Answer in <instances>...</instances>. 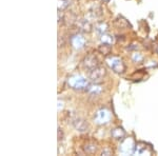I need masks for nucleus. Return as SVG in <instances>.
I'll return each mask as SVG.
<instances>
[{
	"label": "nucleus",
	"mask_w": 158,
	"mask_h": 156,
	"mask_svg": "<svg viewBox=\"0 0 158 156\" xmlns=\"http://www.w3.org/2000/svg\"><path fill=\"white\" fill-rule=\"evenodd\" d=\"M68 83L74 90H85L89 86L88 80L81 75H73L68 79Z\"/></svg>",
	"instance_id": "1"
},
{
	"label": "nucleus",
	"mask_w": 158,
	"mask_h": 156,
	"mask_svg": "<svg viewBox=\"0 0 158 156\" xmlns=\"http://www.w3.org/2000/svg\"><path fill=\"white\" fill-rule=\"evenodd\" d=\"M106 63L112 70L115 73L121 74L126 71V65H124L123 61L120 57H116V56H112V57H109L106 59Z\"/></svg>",
	"instance_id": "2"
},
{
	"label": "nucleus",
	"mask_w": 158,
	"mask_h": 156,
	"mask_svg": "<svg viewBox=\"0 0 158 156\" xmlns=\"http://www.w3.org/2000/svg\"><path fill=\"white\" fill-rule=\"evenodd\" d=\"M111 118H112L111 111L106 108H102V109H99L96 112V115L94 117V121L97 124H106L111 120Z\"/></svg>",
	"instance_id": "3"
},
{
	"label": "nucleus",
	"mask_w": 158,
	"mask_h": 156,
	"mask_svg": "<svg viewBox=\"0 0 158 156\" xmlns=\"http://www.w3.org/2000/svg\"><path fill=\"white\" fill-rule=\"evenodd\" d=\"M106 69L103 66H96L95 69L93 70L89 71V78L91 79L92 82L94 83H97V82H100L101 80L103 79V77L106 76Z\"/></svg>",
	"instance_id": "4"
},
{
	"label": "nucleus",
	"mask_w": 158,
	"mask_h": 156,
	"mask_svg": "<svg viewBox=\"0 0 158 156\" xmlns=\"http://www.w3.org/2000/svg\"><path fill=\"white\" fill-rule=\"evenodd\" d=\"M135 142L132 138H128V139H124L122 141V144L119 147V152L121 154L129 155V154H134L135 151Z\"/></svg>",
	"instance_id": "5"
},
{
	"label": "nucleus",
	"mask_w": 158,
	"mask_h": 156,
	"mask_svg": "<svg viewBox=\"0 0 158 156\" xmlns=\"http://www.w3.org/2000/svg\"><path fill=\"white\" fill-rule=\"evenodd\" d=\"M98 65H99L98 59L94 54L88 55L85 59H83V66H85V69L88 71L93 70V69H95L96 66H98Z\"/></svg>",
	"instance_id": "6"
},
{
	"label": "nucleus",
	"mask_w": 158,
	"mask_h": 156,
	"mask_svg": "<svg viewBox=\"0 0 158 156\" xmlns=\"http://www.w3.org/2000/svg\"><path fill=\"white\" fill-rule=\"evenodd\" d=\"M72 124L79 132H85V131H88V129H89L88 122L79 116H75L74 118H72Z\"/></svg>",
	"instance_id": "7"
},
{
	"label": "nucleus",
	"mask_w": 158,
	"mask_h": 156,
	"mask_svg": "<svg viewBox=\"0 0 158 156\" xmlns=\"http://www.w3.org/2000/svg\"><path fill=\"white\" fill-rule=\"evenodd\" d=\"M153 153V150L150 145L146 144H137L135 145V151L134 154H139V155H151Z\"/></svg>",
	"instance_id": "8"
},
{
	"label": "nucleus",
	"mask_w": 158,
	"mask_h": 156,
	"mask_svg": "<svg viewBox=\"0 0 158 156\" xmlns=\"http://www.w3.org/2000/svg\"><path fill=\"white\" fill-rule=\"evenodd\" d=\"M71 43H72V45L74 48L79 50V48H82L83 47H85V39L83 38L82 35L76 34V35H74L72 38H71Z\"/></svg>",
	"instance_id": "9"
},
{
	"label": "nucleus",
	"mask_w": 158,
	"mask_h": 156,
	"mask_svg": "<svg viewBox=\"0 0 158 156\" xmlns=\"http://www.w3.org/2000/svg\"><path fill=\"white\" fill-rule=\"evenodd\" d=\"M77 27L82 32H91L92 31V24L90 23V20L88 19H80L77 21Z\"/></svg>",
	"instance_id": "10"
},
{
	"label": "nucleus",
	"mask_w": 158,
	"mask_h": 156,
	"mask_svg": "<svg viewBox=\"0 0 158 156\" xmlns=\"http://www.w3.org/2000/svg\"><path fill=\"white\" fill-rule=\"evenodd\" d=\"M111 135L115 139H123V137L126 136V132L122 128H115V129L112 130Z\"/></svg>",
	"instance_id": "11"
},
{
	"label": "nucleus",
	"mask_w": 158,
	"mask_h": 156,
	"mask_svg": "<svg viewBox=\"0 0 158 156\" xmlns=\"http://www.w3.org/2000/svg\"><path fill=\"white\" fill-rule=\"evenodd\" d=\"M111 50H112L111 44H109V43H103L102 42V44L99 45V47H98V51L102 55H108V54H110Z\"/></svg>",
	"instance_id": "12"
},
{
	"label": "nucleus",
	"mask_w": 158,
	"mask_h": 156,
	"mask_svg": "<svg viewBox=\"0 0 158 156\" xmlns=\"http://www.w3.org/2000/svg\"><path fill=\"white\" fill-rule=\"evenodd\" d=\"M115 25H117L118 27H120V29H124V27H130V24H129V22L127 21L124 18H122V17H119V18H117L115 20Z\"/></svg>",
	"instance_id": "13"
},
{
	"label": "nucleus",
	"mask_w": 158,
	"mask_h": 156,
	"mask_svg": "<svg viewBox=\"0 0 158 156\" xmlns=\"http://www.w3.org/2000/svg\"><path fill=\"white\" fill-rule=\"evenodd\" d=\"M85 151L88 154H94V153L97 151V145H96L95 144H92V142H90V144H86L85 145Z\"/></svg>",
	"instance_id": "14"
},
{
	"label": "nucleus",
	"mask_w": 158,
	"mask_h": 156,
	"mask_svg": "<svg viewBox=\"0 0 158 156\" xmlns=\"http://www.w3.org/2000/svg\"><path fill=\"white\" fill-rule=\"evenodd\" d=\"M95 29L98 33H100V34H104V33H106V31H108V24H106V22H100V23L96 24Z\"/></svg>",
	"instance_id": "15"
},
{
	"label": "nucleus",
	"mask_w": 158,
	"mask_h": 156,
	"mask_svg": "<svg viewBox=\"0 0 158 156\" xmlns=\"http://www.w3.org/2000/svg\"><path fill=\"white\" fill-rule=\"evenodd\" d=\"M101 41H102L103 43H109V44H112V43L114 42V37L104 33V34L101 35Z\"/></svg>",
	"instance_id": "16"
},
{
	"label": "nucleus",
	"mask_w": 158,
	"mask_h": 156,
	"mask_svg": "<svg viewBox=\"0 0 158 156\" xmlns=\"http://www.w3.org/2000/svg\"><path fill=\"white\" fill-rule=\"evenodd\" d=\"M88 88H89V91H90L92 94H95V95H96V94H98L99 92L101 91V89L99 88L98 86H96V84H95V86H88Z\"/></svg>",
	"instance_id": "17"
},
{
	"label": "nucleus",
	"mask_w": 158,
	"mask_h": 156,
	"mask_svg": "<svg viewBox=\"0 0 158 156\" xmlns=\"http://www.w3.org/2000/svg\"><path fill=\"white\" fill-rule=\"evenodd\" d=\"M69 0H59V4H58V9L64 10L65 7L69 6Z\"/></svg>",
	"instance_id": "18"
},
{
	"label": "nucleus",
	"mask_w": 158,
	"mask_h": 156,
	"mask_svg": "<svg viewBox=\"0 0 158 156\" xmlns=\"http://www.w3.org/2000/svg\"><path fill=\"white\" fill-rule=\"evenodd\" d=\"M132 59H133L135 62H140L142 60V56L139 54V53H134L133 56H132Z\"/></svg>",
	"instance_id": "19"
},
{
	"label": "nucleus",
	"mask_w": 158,
	"mask_h": 156,
	"mask_svg": "<svg viewBox=\"0 0 158 156\" xmlns=\"http://www.w3.org/2000/svg\"><path fill=\"white\" fill-rule=\"evenodd\" d=\"M112 153H111V151L110 150H104L103 152H102V155H111Z\"/></svg>",
	"instance_id": "20"
},
{
	"label": "nucleus",
	"mask_w": 158,
	"mask_h": 156,
	"mask_svg": "<svg viewBox=\"0 0 158 156\" xmlns=\"http://www.w3.org/2000/svg\"><path fill=\"white\" fill-rule=\"evenodd\" d=\"M156 52H157V54H158V47L156 48Z\"/></svg>",
	"instance_id": "21"
},
{
	"label": "nucleus",
	"mask_w": 158,
	"mask_h": 156,
	"mask_svg": "<svg viewBox=\"0 0 158 156\" xmlns=\"http://www.w3.org/2000/svg\"><path fill=\"white\" fill-rule=\"evenodd\" d=\"M103 1H109V0H103Z\"/></svg>",
	"instance_id": "22"
}]
</instances>
